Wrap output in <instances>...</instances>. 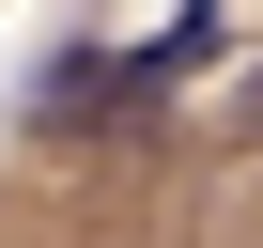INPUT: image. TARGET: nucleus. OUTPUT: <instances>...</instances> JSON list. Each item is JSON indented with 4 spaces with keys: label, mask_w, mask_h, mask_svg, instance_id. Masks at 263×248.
<instances>
[{
    "label": "nucleus",
    "mask_w": 263,
    "mask_h": 248,
    "mask_svg": "<svg viewBox=\"0 0 263 248\" xmlns=\"http://www.w3.org/2000/svg\"><path fill=\"white\" fill-rule=\"evenodd\" d=\"M31 124H47V140H78V124H124V47H62V62L31 78Z\"/></svg>",
    "instance_id": "1"
},
{
    "label": "nucleus",
    "mask_w": 263,
    "mask_h": 248,
    "mask_svg": "<svg viewBox=\"0 0 263 248\" xmlns=\"http://www.w3.org/2000/svg\"><path fill=\"white\" fill-rule=\"evenodd\" d=\"M248 124H263V62H248Z\"/></svg>",
    "instance_id": "2"
}]
</instances>
